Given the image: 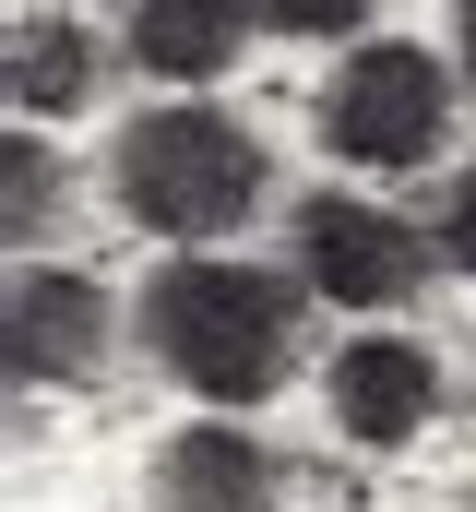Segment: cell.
<instances>
[{
    "instance_id": "2",
    "label": "cell",
    "mask_w": 476,
    "mask_h": 512,
    "mask_svg": "<svg viewBox=\"0 0 476 512\" xmlns=\"http://www.w3.org/2000/svg\"><path fill=\"white\" fill-rule=\"evenodd\" d=\"M108 167L131 227H155V239H227V227H250V203L274 179L262 131H238L227 108H143Z\"/></svg>"
},
{
    "instance_id": "7",
    "label": "cell",
    "mask_w": 476,
    "mask_h": 512,
    "mask_svg": "<svg viewBox=\"0 0 476 512\" xmlns=\"http://www.w3.org/2000/svg\"><path fill=\"white\" fill-rule=\"evenodd\" d=\"M262 501H274V465L250 429L203 417V429L155 441V512H262Z\"/></svg>"
},
{
    "instance_id": "5",
    "label": "cell",
    "mask_w": 476,
    "mask_h": 512,
    "mask_svg": "<svg viewBox=\"0 0 476 512\" xmlns=\"http://www.w3.org/2000/svg\"><path fill=\"white\" fill-rule=\"evenodd\" d=\"M108 358V298L72 262H24L12 274V382H96Z\"/></svg>"
},
{
    "instance_id": "6",
    "label": "cell",
    "mask_w": 476,
    "mask_h": 512,
    "mask_svg": "<svg viewBox=\"0 0 476 512\" xmlns=\"http://www.w3.org/2000/svg\"><path fill=\"white\" fill-rule=\"evenodd\" d=\"M334 417H346V441H369V453L417 441L441 417V358L405 346V334H357L346 358H334Z\"/></svg>"
},
{
    "instance_id": "12",
    "label": "cell",
    "mask_w": 476,
    "mask_h": 512,
    "mask_svg": "<svg viewBox=\"0 0 476 512\" xmlns=\"http://www.w3.org/2000/svg\"><path fill=\"white\" fill-rule=\"evenodd\" d=\"M441 251H453V262L476 274V167L453 179V203H441Z\"/></svg>"
},
{
    "instance_id": "11",
    "label": "cell",
    "mask_w": 476,
    "mask_h": 512,
    "mask_svg": "<svg viewBox=\"0 0 476 512\" xmlns=\"http://www.w3.org/2000/svg\"><path fill=\"white\" fill-rule=\"evenodd\" d=\"M274 36H357L369 24V0H250Z\"/></svg>"
},
{
    "instance_id": "13",
    "label": "cell",
    "mask_w": 476,
    "mask_h": 512,
    "mask_svg": "<svg viewBox=\"0 0 476 512\" xmlns=\"http://www.w3.org/2000/svg\"><path fill=\"white\" fill-rule=\"evenodd\" d=\"M453 48H465V72H476V0H465V12H453Z\"/></svg>"
},
{
    "instance_id": "4",
    "label": "cell",
    "mask_w": 476,
    "mask_h": 512,
    "mask_svg": "<svg viewBox=\"0 0 476 512\" xmlns=\"http://www.w3.org/2000/svg\"><path fill=\"white\" fill-rule=\"evenodd\" d=\"M298 262H310V286H322L334 310H393V298H417V274H429V239H417L405 215H381V203H346V191H322V203L298 215Z\"/></svg>"
},
{
    "instance_id": "8",
    "label": "cell",
    "mask_w": 476,
    "mask_h": 512,
    "mask_svg": "<svg viewBox=\"0 0 476 512\" xmlns=\"http://www.w3.org/2000/svg\"><path fill=\"white\" fill-rule=\"evenodd\" d=\"M250 36V0H131V60L155 84H215Z\"/></svg>"
},
{
    "instance_id": "3",
    "label": "cell",
    "mask_w": 476,
    "mask_h": 512,
    "mask_svg": "<svg viewBox=\"0 0 476 512\" xmlns=\"http://www.w3.org/2000/svg\"><path fill=\"white\" fill-rule=\"evenodd\" d=\"M453 120V84H441V60L429 48H357L346 72H334V96H322V143L346 155V167H417L429 143Z\"/></svg>"
},
{
    "instance_id": "9",
    "label": "cell",
    "mask_w": 476,
    "mask_h": 512,
    "mask_svg": "<svg viewBox=\"0 0 476 512\" xmlns=\"http://www.w3.org/2000/svg\"><path fill=\"white\" fill-rule=\"evenodd\" d=\"M84 96H96V36L24 12V24H12V108H24V120H72Z\"/></svg>"
},
{
    "instance_id": "10",
    "label": "cell",
    "mask_w": 476,
    "mask_h": 512,
    "mask_svg": "<svg viewBox=\"0 0 476 512\" xmlns=\"http://www.w3.org/2000/svg\"><path fill=\"white\" fill-rule=\"evenodd\" d=\"M0 167H12V179H0V215H12V239H36V227H48V143H12Z\"/></svg>"
},
{
    "instance_id": "1",
    "label": "cell",
    "mask_w": 476,
    "mask_h": 512,
    "mask_svg": "<svg viewBox=\"0 0 476 512\" xmlns=\"http://www.w3.org/2000/svg\"><path fill=\"white\" fill-rule=\"evenodd\" d=\"M143 334L203 405H262L298 358V286H274L262 262H167Z\"/></svg>"
}]
</instances>
